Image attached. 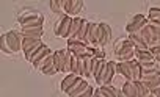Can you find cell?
<instances>
[{
  "label": "cell",
  "instance_id": "cb8c5ba5",
  "mask_svg": "<svg viewBox=\"0 0 160 97\" xmlns=\"http://www.w3.org/2000/svg\"><path fill=\"white\" fill-rule=\"evenodd\" d=\"M41 44H44V42H42V39H32V38H24V42H22V52H24V53H27L28 50H32L33 47H36V46H41Z\"/></svg>",
  "mask_w": 160,
  "mask_h": 97
},
{
  "label": "cell",
  "instance_id": "8fae6325",
  "mask_svg": "<svg viewBox=\"0 0 160 97\" xmlns=\"http://www.w3.org/2000/svg\"><path fill=\"white\" fill-rule=\"evenodd\" d=\"M83 10L82 0H64V14L71 17H78V13Z\"/></svg>",
  "mask_w": 160,
  "mask_h": 97
},
{
  "label": "cell",
  "instance_id": "8992f818",
  "mask_svg": "<svg viewBox=\"0 0 160 97\" xmlns=\"http://www.w3.org/2000/svg\"><path fill=\"white\" fill-rule=\"evenodd\" d=\"M148 24H149V21H148L146 16H143V14H135V16L130 19V22L126 25V30H127L129 35H135V33H140Z\"/></svg>",
  "mask_w": 160,
  "mask_h": 97
},
{
  "label": "cell",
  "instance_id": "7c38bea8",
  "mask_svg": "<svg viewBox=\"0 0 160 97\" xmlns=\"http://www.w3.org/2000/svg\"><path fill=\"white\" fill-rule=\"evenodd\" d=\"M64 61H66V49L53 52V63H55V67H57L58 74L64 72Z\"/></svg>",
  "mask_w": 160,
  "mask_h": 97
},
{
  "label": "cell",
  "instance_id": "836d02e7",
  "mask_svg": "<svg viewBox=\"0 0 160 97\" xmlns=\"http://www.w3.org/2000/svg\"><path fill=\"white\" fill-rule=\"evenodd\" d=\"M93 95H94V89H93V86H90L83 94H80L78 97H93Z\"/></svg>",
  "mask_w": 160,
  "mask_h": 97
},
{
  "label": "cell",
  "instance_id": "5bb4252c",
  "mask_svg": "<svg viewBox=\"0 0 160 97\" xmlns=\"http://www.w3.org/2000/svg\"><path fill=\"white\" fill-rule=\"evenodd\" d=\"M130 39V42L135 46V50H149V46L148 42L143 39V36L140 33H135V35H129L127 36Z\"/></svg>",
  "mask_w": 160,
  "mask_h": 97
},
{
  "label": "cell",
  "instance_id": "ffe728a7",
  "mask_svg": "<svg viewBox=\"0 0 160 97\" xmlns=\"http://www.w3.org/2000/svg\"><path fill=\"white\" fill-rule=\"evenodd\" d=\"M98 25L96 22H91L90 24V30L87 33V38H85V42L88 46H96V33H98Z\"/></svg>",
  "mask_w": 160,
  "mask_h": 97
},
{
  "label": "cell",
  "instance_id": "f1b7e54d",
  "mask_svg": "<svg viewBox=\"0 0 160 97\" xmlns=\"http://www.w3.org/2000/svg\"><path fill=\"white\" fill-rule=\"evenodd\" d=\"M83 21H85V19H82V17H74L72 27H71V38H75V36H77V33L80 32V28H82V25H83ZM71 38H69V39H71Z\"/></svg>",
  "mask_w": 160,
  "mask_h": 97
},
{
  "label": "cell",
  "instance_id": "f35d334b",
  "mask_svg": "<svg viewBox=\"0 0 160 97\" xmlns=\"http://www.w3.org/2000/svg\"><path fill=\"white\" fill-rule=\"evenodd\" d=\"M158 97H160V95H158Z\"/></svg>",
  "mask_w": 160,
  "mask_h": 97
},
{
  "label": "cell",
  "instance_id": "f546056e",
  "mask_svg": "<svg viewBox=\"0 0 160 97\" xmlns=\"http://www.w3.org/2000/svg\"><path fill=\"white\" fill-rule=\"evenodd\" d=\"M50 63H53V53H52V55H49V56H46L44 60L38 61V63H36V64H33V66H35V69H36V70H39V72H41V70H42L44 67H47Z\"/></svg>",
  "mask_w": 160,
  "mask_h": 97
},
{
  "label": "cell",
  "instance_id": "603a6c76",
  "mask_svg": "<svg viewBox=\"0 0 160 97\" xmlns=\"http://www.w3.org/2000/svg\"><path fill=\"white\" fill-rule=\"evenodd\" d=\"M77 78H78V75H75V74H66V77H64L63 81H61V91H63V92H68L69 88L77 81Z\"/></svg>",
  "mask_w": 160,
  "mask_h": 97
},
{
  "label": "cell",
  "instance_id": "44dd1931",
  "mask_svg": "<svg viewBox=\"0 0 160 97\" xmlns=\"http://www.w3.org/2000/svg\"><path fill=\"white\" fill-rule=\"evenodd\" d=\"M122 92L127 95V97H137V85H135V81H132V80H126L124 83H122Z\"/></svg>",
  "mask_w": 160,
  "mask_h": 97
},
{
  "label": "cell",
  "instance_id": "5b68a950",
  "mask_svg": "<svg viewBox=\"0 0 160 97\" xmlns=\"http://www.w3.org/2000/svg\"><path fill=\"white\" fill-rule=\"evenodd\" d=\"M112 38V28L105 22H99L96 33V47H105Z\"/></svg>",
  "mask_w": 160,
  "mask_h": 97
},
{
  "label": "cell",
  "instance_id": "e575fe53",
  "mask_svg": "<svg viewBox=\"0 0 160 97\" xmlns=\"http://www.w3.org/2000/svg\"><path fill=\"white\" fill-rule=\"evenodd\" d=\"M151 94H154L155 97H158V95H160V85H158L157 88H154V89L151 91Z\"/></svg>",
  "mask_w": 160,
  "mask_h": 97
},
{
  "label": "cell",
  "instance_id": "d4e9b609",
  "mask_svg": "<svg viewBox=\"0 0 160 97\" xmlns=\"http://www.w3.org/2000/svg\"><path fill=\"white\" fill-rule=\"evenodd\" d=\"M49 7H50V11L52 13H55L58 16L64 14V0H50Z\"/></svg>",
  "mask_w": 160,
  "mask_h": 97
},
{
  "label": "cell",
  "instance_id": "2e32d148",
  "mask_svg": "<svg viewBox=\"0 0 160 97\" xmlns=\"http://www.w3.org/2000/svg\"><path fill=\"white\" fill-rule=\"evenodd\" d=\"M116 74H121L126 80H132V69L129 61H118L116 63Z\"/></svg>",
  "mask_w": 160,
  "mask_h": 97
},
{
  "label": "cell",
  "instance_id": "484cf974",
  "mask_svg": "<svg viewBox=\"0 0 160 97\" xmlns=\"http://www.w3.org/2000/svg\"><path fill=\"white\" fill-rule=\"evenodd\" d=\"M148 21H149V24H160V8H157V7L149 8Z\"/></svg>",
  "mask_w": 160,
  "mask_h": 97
},
{
  "label": "cell",
  "instance_id": "7a4b0ae2",
  "mask_svg": "<svg viewBox=\"0 0 160 97\" xmlns=\"http://www.w3.org/2000/svg\"><path fill=\"white\" fill-rule=\"evenodd\" d=\"M18 21H19L21 30H25V28H39L44 24V16L41 13L32 10V8H25V11L22 14H19Z\"/></svg>",
  "mask_w": 160,
  "mask_h": 97
},
{
  "label": "cell",
  "instance_id": "1f68e13d",
  "mask_svg": "<svg viewBox=\"0 0 160 97\" xmlns=\"http://www.w3.org/2000/svg\"><path fill=\"white\" fill-rule=\"evenodd\" d=\"M160 77V69L157 70H151V72H143V81H148V80H154V78H158Z\"/></svg>",
  "mask_w": 160,
  "mask_h": 97
},
{
  "label": "cell",
  "instance_id": "d6a6232c",
  "mask_svg": "<svg viewBox=\"0 0 160 97\" xmlns=\"http://www.w3.org/2000/svg\"><path fill=\"white\" fill-rule=\"evenodd\" d=\"M144 85L152 91L154 88H157V86L160 85V77H158V78H154V80H148V81H144Z\"/></svg>",
  "mask_w": 160,
  "mask_h": 97
},
{
  "label": "cell",
  "instance_id": "83f0119b",
  "mask_svg": "<svg viewBox=\"0 0 160 97\" xmlns=\"http://www.w3.org/2000/svg\"><path fill=\"white\" fill-rule=\"evenodd\" d=\"M90 21H83V25H82V28H80V32L77 33V36L75 38H71V39H75V41H83L85 42V38H87V33H88V30H90Z\"/></svg>",
  "mask_w": 160,
  "mask_h": 97
},
{
  "label": "cell",
  "instance_id": "ba28073f",
  "mask_svg": "<svg viewBox=\"0 0 160 97\" xmlns=\"http://www.w3.org/2000/svg\"><path fill=\"white\" fill-rule=\"evenodd\" d=\"M116 74V63L115 61H107L105 63V67L102 70V75H101V80H99V86H108L112 85L113 81V77Z\"/></svg>",
  "mask_w": 160,
  "mask_h": 97
},
{
  "label": "cell",
  "instance_id": "ac0fdd59",
  "mask_svg": "<svg viewBox=\"0 0 160 97\" xmlns=\"http://www.w3.org/2000/svg\"><path fill=\"white\" fill-rule=\"evenodd\" d=\"M130 63V69H132V81H140L143 78V67L137 60L129 61Z\"/></svg>",
  "mask_w": 160,
  "mask_h": 97
},
{
  "label": "cell",
  "instance_id": "4316f807",
  "mask_svg": "<svg viewBox=\"0 0 160 97\" xmlns=\"http://www.w3.org/2000/svg\"><path fill=\"white\" fill-rule=\"evenodd\" d=\"M135 85H137V97H148V95H151V89L144 85L143 80L135 81Z\"/></svg>",
  "mask_w": 160,
  "mask_h": 97
},
{
  "label": "cell",
  "instance_id": "e0dca14e",
  "mask_svg": "<svg viewBox=\"0 0 160 97\" xmlns=\"http://www.w3.org/2000/svg\"><path fill=\"white\" fill-rule=\"evenodd\" d=\"M52 53H53V52L50 50V47L44 44L42 47H39V50H38V52H36V53H35V55L32 56V60H30L28 63H32V64H36L38 61H41V60H44L46 56H49V55H52Z\"/></svg>",
  "mask_w": 160,
  "mask_h": 97
},
{
  "label": "cell",
  "instance_id": "30bf717a",
  "mask_svg": "<svg viewBox=\"0 0 160 97\" xmlns=\"http://www.w3.org/2000/svg\"><path fill=\"white\" fill-rule=\"evenodd\" d=\"M68 50H71L77 56H85L88 55V44L83 41H75V39H68Z\"/></svg>",
  "mask_w": 160,
  "mask_h": 97
},
{
  "label": "cell",
  "instance_id": "d590c367",
  "mask_svg": "<svg viewBox=\"0 0 160 97\" xmlns=\"http://www.w3.org/2000/svg\"><path fill=\"white\" fill-rule=\"evenodd\" d=\"M157 47H160V39L155 41V42H152V44L149 46V49H157Z\"/></svg>",
  "mask_w": 160,
  "mask_h": 97
},
{
  "label": "cell",
  "instance_id": "9a60e30c",
  "mask_svg": "<svg viewBox=\"0 0 160 97\" xmlns=\"http://www.w3.org/2000/svg\"><path fill=\"white\" fill-rule=\"evenodd\" d=\"M105 63H107V60H96V58H94L93 75H91V78L96 81V85H98L99 80H101V75H102V70H104V67H105Z\"/></svg>",
  "mask_w": 160,
  "mask_h": 97
},
{
  "label": "cell",
  "instance_id": "9c48e42d",
  "mask_svg": "<svg viewBox=\"0 0 160 97\" xmlns=\"http://www.w3.org/2000/svg\"><path fill=\"white\" fill-rule=\"evenodd\" d=\"M90 86H91V85H90V83H88L83 77H78V78H77V81H75V83L69 88V91H68L66 94H68L69 97H78L80 94H83V92H85Z\"/></svg>",
  "mask_w": 160,
  "mask_h": 97
},
{
  "label": "cell",
  "instance_id": "6da1fadb",
  "mask_svg": "<svg viewBox=\"0 0 160 97\" xmlns=\"http://www.w3.org/2000/svg\"><path fill=\"white\" fill-rule=\"evenodd\" d=\"M24 36L21 30H10L0 36V50L5 55H14L22 50Z\"/></svg>",
  "mask_w": 160,
  "mask_h": 97
},
{
  "label": "cell",
  "instance_id": "4dcf8cb0",
  "mask_svg": "<svg viewBox=\"0 0 160 97\" xmlns=\"http://www.w3.org/2000/svg\"><path fill=\"white\" fill-rule=\"evenodd\" d=\"M41 74H42V75H47V77H52V75L58 74V70H57V67H55V63H50L47 67H44V69L41 70Z\"/></svg>",
  "mask_w": 160,
  "mask_h": 97
},
{
  "label": "cell",
  "instance_id": "7402d4cb",
  "mask_svg": "<svg viewBox=\"0 0 160 97\" xmlns=\"http://www.w3.org/2000/svg\"><path fill=\"white\" fill-rule=\"evenodd\" d=\"M21 33H22L24 38L41 39L42 38V27H39V28H25V30H21Z\"/></svg>",
  "mask_w": 160,
  "mask_h": 97
},
{
  "label": "cell",
  "instance_id": "4fadbf2b",
  "mask_svg": "<svg viewBox=\"0 0 160 97\" xmlns=\"http://www.w3.org/2000/svg\"><path fill=\"white\" fill-rule=\"evenodd\" d=\"M135 60L140 64H148V63H154L155 61V58L151 53V50H135Z\"/></svg>",
  "mask_w": 160,
  "mask_h": 97
},
{
  "label": "cell",
  "instance_id": "8d00e7d4",
  "mask_svg": "<svg viewBox=\"0 0 160 97\" xmlns=\"http://www.w3.org/2000/svg\"><path fill=\"white\" fill-rule=\"evenodd\" d=\"M118 97H127V95L122 92V89H119V91H118Z\"/></svg>",
  "mask_w": 160,
  "mask_h": 97
},
{
  "label": "cell",
  "instance_id": "74e56055",
  "mask_svg": "<svg viewBox=\"0 0 160 97\" xmlns=\"http://www.w3.org/2000/svg\"><path fill=\"white\" fill-rule=\"evenodd\" d=\"M148 97H155V95H154V94H151V95H148Z\"/></svg>",
  "mask_w": 160,
  "mask_h": 97
},
{
  "label": "cell",
  "instance_id": "52a82bcc",
  "mask_svg": "<svg viewBox=\"0 0 160 97\" xmlns=\"http://www.w3.org/2000/svg\"><path fill=\"white\" fill-rule=\"evenodd\" d=\"M93 64H94V56H91V55L80 56L78 77H83V78H91V75H93Z\"/></svg>",
  "mask_w": 160,
  "mask_h": 97
},
{
  "label": "cell",
  "instance_id": "3957f363",
  "mask_svg": "<svg viewBox=\"0 0 160 97\" xmlns=\"http://www.w3.org/2000/svg\"><path fill=\"white\" fill-rule=\"evenodd\" d=\"M115 55L119 61H132L135 60V46L130 42L129 38L118 39L115 44Z\"/></svg>",
  "mask_w": 160,
  "mask_h": 97
},
{
  "label": "cell",
  "instance_id": "d6986e66",
  "mask_svg": "<svg viewBox=\"0 0 160 97\" xmlns=\"http://www.w3.org/2000/svg\"><path fill=\"white\" fill-rule=\"evenodd\" d=\"M94 91L98 94H101L102 97H118V89L115 86H112V85H108V86H98Z\"/></svg>",
  "mask_w": 160,
  "mask_h": 97
},
{
  "label": "cell",
  "instance_id": "277c9868",
  "mask_svg": "<svg viewBox=\"0 0 160 97\" xmlns=\"http://www.w3.org/2000/svg\"><path fill=\"white\" fill-rule=\"evenodd\" d=\"M72 21L74 17L68 16V14H61L58 16L55 25H53V35L57 38H64L69 39L71 38V27H72Z\"/></svg>",
  "mask_w": 160,
  "mask_h": 97
}]
</instances>
